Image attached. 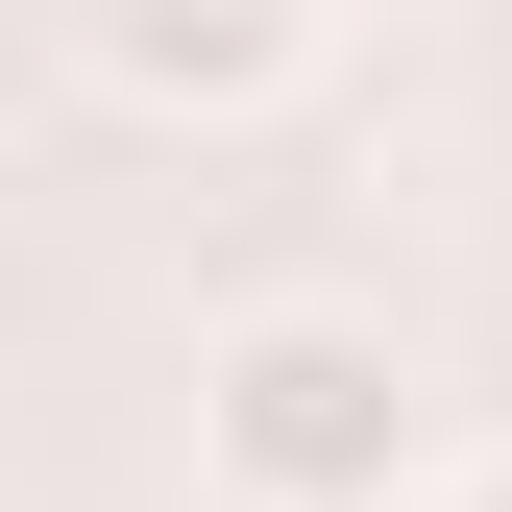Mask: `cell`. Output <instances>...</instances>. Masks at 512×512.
Segmentation results:
<instances>
[{
	"mask_svg": "<svg viewBox=\"0 0 512 512\" xmlns=\"http://www.w3.org/2000/svg\"><path fill=\"white\" fill-rule=\"evenodd\" d=\"M49 49H74L122 122H269L317 74V0H49Z\"/></svg>",
	"mask_w": 512,
	"mask_h": 512,
	"instance_id": "2",
	"label": "cell"
},
{
	"mask_svg": "<svg viewBox=\"0 0 512 512\" xmlns=\"http://www.w3.org/2000/svg\"><path fill=\"white\" fill-rule=\"evenodd\" d=\"M439 512H512V439H464V464H439Z\"/></svg>",
	"mask_w": 512,
	"mask_h": 512,
	"instance_id": "3",
	"label": "cell"
},
{
	"mask_svg": "<svg viewBox=\"0 0 512 512\" xmlns=\"http://www.w3.org/2000/svg\"><path fill=\"white\" fill-rule=\"evenodd\" d=\"M196 488L220 512H439V391L391 317L342 293H269L196 342Z\"/></svg>",
	"mask_w": 512,
	"mask_h": 512,
	"instance_id": "1",
	"label": "cell"
}]
</instances>
